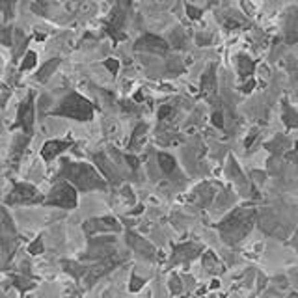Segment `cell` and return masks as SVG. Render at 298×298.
<instances>
[{
    "mask_svg": "<svg viewBox=\"0 0 298 298\" xmlns=\"http://www.w3.org/2000/svg\"><path fill=\"white\" fill-rule=\"evenodd\" d=\"M17 125H21L26 134L32 132V127H34V101H32V95L28 97L23 105L19 107V112H17Z\"/></svg>",
    "mask_w": 298,
    "mask_h": 298,
    "instance_id": "cell-6",
    "label": "cell"
},
{
    "mask_svg": "<svg viewBox=\"0 0 298 298\" xmlns=\"http://www.w3.org/2000/svg\"><path fill=\"white\" fill-rule=\"evenodd\" d=\"M95 162L99 164L101 172L105 173V177H107L108 181H114V179H116V173H114V170H110V166H108V162H107V158H103V155H95Z\"/></svg>",
    "mask_w": 298,
    "mask_h": 298,
    "instance_id": "cell-18",
    "label": "cell"
},
{
    "mask_svg": "<svg viewBox=\"0 0 298 298\" xmlns=\"http://www.w3.org/2000/svg\"><path fill=\"white\" fill-rule=\"evenodd\" d=\"M170 114H172V107H162L160 108V112H158V118L164 119V118H168Z\"/></svg>",
    "mask_w": 298,
    "mask_h": 298,
    "instance_id": "cell-25",
    "label": "cell"
},
{
    "mask_svg": "<svg viewBox=\"0 0 298 298\" xmlns=\"http://www.w3.org/2000/svg\"><path fill=\"white\" fill-rule=\"evenodd\" d=\"M69 145H71V142H63V140H50V142H47L43 147H41V157H43L45 160H52V158L58 155V153L65 151Z\"/></svg>",
    "mask_w": 298,
    "mask_h": 298,
    "instance_id": "cell-9",
    "label": "cell"
},
{
    "mask_svg": "<svg viewBox=\"0 0 298 298\" xmlns=\"http://www.w3.org/2000/svg\"><path fill=\"white\" fill-rule=\"evenodd\" d=\"M88 233H95V231H116L119 229V224L114 218H95L84 224Z\"/></svg>",
    "mask_w": 298,
    "mask_h": 298,
    "instance_id": "cell-8",
    "label": "cell"
},
{
    "mask_svg": "<svg viewBox=\"0 0 298 298\" xmlns=\"http://www.w3.org/2000/svg\"><path fill=\"white\" fill-rule=\"evenodd\" d=\"M63 265H65V268H67V272L71 276H75L77 280L78 278H82L86 272H90L86 267H82V265H78V263H69V261H63Z\"/></svg>",
    "mask_w": 298,
    "mask_h": 298,
    "instance_id": "cell-17",
    "label": "cell"
},
{
    "mask_svg": "<svg viewBox=\"0 0 298 298\" xmlns=\"http://www.w3.org/2000/svg\"><path fill=\"white\" fill-rule=\"evenodd\" d=\"M136 48H140V50H151V52H158V54H164V52L168 50V45H166V41H162L160 37L149 34V36H143L142 39L136 43Z\"/></svg>",
    "mask_w": 298,
    "mask_h": 298,
    "instance_id": "cell-7",
    "label": "cell"
},
{
    "mask_svg": "<svg viewBox=\"0 0 298 298\" xmlns=\"http://www.w3.org/2000/svg\"><path fill=\"white\" fill-rule=\"evenodd\" d=\"M283 121L287 127H298V114L287 103L283 105Z\"/></svg>",
    "mask_w": 298,
    "mask_h": 298,
    "instance_id": "cell-16",
    "label": "cell"
},
{
    "mask_svg": "<svg viewBox=\"0 0 298 298\" xmlns=\"http://www.w3.org/2000/svg\"><path fill=\"white\" fill-rule=\"evenodd\" d=\"M213 123H215L216 127H220V129L224 127V121H222V114H220V112H215V114H213Z\"/></svg>",
    "mask_w": 298,
    "mask_h": 298,
    "instance_id": "cell-23",
    "label": "cell"
},
{
    "mask_svg": "<svg viewBox=\"0 0 298 298\" xmlns=\"http://www.w3.org/2000/svg\"><path fill=\"white\" fill-rule=\"evenodd\" d=\"M202 251L200 246H196V244H192V242H187V244H181L175 248V253H173V257H181V259H192V257H196L198 253Z\"/></svg>",
    "mask_w": 298,
    "mask_h": 298,
    "instance_id": "cell-11",
    "label": "cell"
},
{
    "mask_svg": "<svg viewBox=\"0 0 298 298\" xmlns=\"http://www.w3.org/2000/svg\"><path fill=\"white\" fill-rule=\"evenodd\" d=\"M62 175L67 177L71 183H75L80 190H95V188H105L107 183L95 173V170L88 164H71V162H63Z\"/></svg>",
    "mask_w": 298,
    "mask_h": 298,
    "instance_id": "cell-2",
    "label": "cell"
},
{
    "mask_svg": "<svg viewBox=\"0 0 298 298\" xmlns=\"http://www.w3.org/2000/svg\"><path fill=\"white\" fill-rule=\"evenodd\" d=\"M13 285L19 287V291H28L34 287V282H30V278H21V276H15L13 278Z\"/></svg>",
    "mask_w": 298,
    "mask_h": 298,
    "instance_id": "cell-20",
    "label": "cell"
},
{
    "mask_svg": "<svg viewBox=\"0 0 298 298\" xmlns=\"http://www.w3.org/2000/svg\"><path fill=\"white\" fill-rule=\"evenodd\" d=\"M142 285H143V282L140 280V278H132L131 280V291H138Z\"/></svg>",
    "mask_w": 298,
    "mask_h": 298,
    "instance_id": "cell-24",
    "label": "cell"
},
{
    "mask_svg": "<svg viewBox=\"0 0 298 298\" xmlns=\"http://www.w3.org/2000/svg\"><path fill=\"white\" fill-rule=\"evenodd\" d=\"M36 60H37L36 52H26L23 65H21V69H23V71H28V69H32V67L36 65Z\"/></svg>",
    "mask_w": 298,
    "mask_h": 298,
    "instance_id": "cell-21",
    "label": "cell"
},
{
    "mask_svg": "<svg viewBox=\"0 0 298 298\" xmlns=\"http://www.w3.org/2000/svg\"><path fill=\"white\" fill-rule=\"evenodd\" d=\"M28 251H30L32 255H37V253H41V251H43V240H41V237H37L34 242H30Z\"/></svg>",
    "mask_w": 298,
    "mask_h": 298,
    "instance_id": "cell-22",
    "label": "cell"
},
{
    "mask_svg": "<svg viewBox=\"0 0 298 298\" xmlns=\"http://www.w3.org/2000/svg\"><path fill=\"white\" fill-rule=\"evenodd\" d=\"M298 41V12L289 15L287 19V43Z\"/></svg>",
    "mask_w": 298,
    "mask_h": 298,
    "instance_id": "cell-12",
    "label": "cell"
},
{
    "mask_svg": "<svg viewBox=\"0 0 298 298\" xmlns=\"http://www.w3.org/2000/svg\"><path fill=\"white\" fill-rule=\"evenodd\" d=\"M253 220H255V211L237 209L235 213L227 216L222 224H218V229L222 231V237L229 240V244H235L250 231Z\"/></svg>",
    "mask_w": 298,
    "mask_h": 298,
    "instance_id": "cell-1",
    "label": "cell"
},
{
    "mask_svg": "<svg viewBox=\"0 0 298 298\" xmlns=\"http://www.w3.org/2000/svg\"><path fill=\"white\" fill-rule=\"evenodd\" d=\"M58 63H60V60H52V62H48L47 65H45V67H43V69L39 71L37 78H39V80H47L48 77H50V73L54 71L56 67H58Z\"/></svg>",
    "mask_w": 298,
    "mask_h": 298,
    "instance_id": "cell-19",
    "label": "cell"
},
{
    "mask_svg": "<svg viewBox=\"0 0 298 298\" xmlns=\"http://www.w3.org/2000/svg\"><path fill=\"white\" fill-rule=\"evenodd\" d=\"M289 298H298V295H297V293H295V295H291V297H289Z\"/></svg>",
    "mask_w": 298,
    "mask_h": 298,
    "instance_id": "cell-29",
    "label": "cell"
},
{
    "mask_svg": "<svg viewBox=\"0 0 298 298\" xmlns=\"http://www.w3.org/2000/svg\"><path fill=\"white\" fill-rule=\"evenodd\" d=\"M285 158H289V160H293L295 164H298V149H295V151H289V153H285Z\"/></svg>",
    "mask_w": 298,
    "mask_h": 298,
    "instance_id": "cell-26",
    "label": "cell"
},
{
    "mask_svg": "<svg viewBox=\"0 0 298 298\" xmlns=\"http://www.w3.org/2000/svg\"><path fill=\"white\" fill-rule=\"evenodd\" d=\"M158 164H160L162 172L166 175H170L175 170V160H173V157H170L168 153H158Z\"/></svg>",
    "mask_w": 298,
    "mask_h": 298,
    "instance_id": "cell-14",
    "label": "cell"
},
{
    "mask_svg": "<svg viewBox=\"0 0 298 298\" xmlns=\"http://www.w3.org/2000/svg\"><path fill=\"white\" fill-rule=\"evenodd\" d=\"M118 65H119V63L116 62V60H107V67H108V69H110L112 73L118 71Z\"/></svg>",
    "mask_w": 298,
    "mask_h": 298,
    "instance_id": "cell-27",
    "label": "cell"
},
{
    "mask_svg": "<svg viewBox=\"0 0 298 298\" xmlns=\"http://www.w3.org/2000/svg\"><path fill=\"white\" fill-rule=\"evenodd\" d=\"M56 116H67V118L78 119V121H88L94 116V107L88 99H84L78 94H69L62 101L58 110H54Z\"/></svg>",
    "mask_w": 298,
    "mask_h": 298,
    "instance_id": "cell-3",
    "label": "cell"
},
{
    "mask_svg": "<svg viewBox=\"0 0 298 298\" xmlns=\"http://www.w3.org/2000/svg\"><path fill=\"white\" fill-rule=\"evenodd\" d=\"M125 160H127V162H129V164H131V166L134 168V170H136V168H138V158H136V157H131V155H127V157H125Z\"/></svg>",
    "mask_w": 298,
    "mask_h": 298,
    "instance_id": "cell-28",
    "label": "cell"
},
{
    "mask_svg": "<svg viewBox=\"0 0 298 298\" xmlns=\"http://www.w3.org/2000/svg\"><path fill=\"white\" fill-rule=\"evenodd\" d=\"M43 202V196L37 192L28 183H17L13 187V190L8 196V203H15V205H24V203H39Z\"/></svg>",
    "mask_w": 298,
    "mask_h": 298,
    "instance_id": "cell-5",
    "label": "cell"
},
{
    "mask_svg": "<svg viewBox=\"0 0 298 298\" xmlns=\"http://www.w3.org/2000/svg\"><path fill=\"white\" fill-rule=\"evenodd\" d=\"M297 248H298V233H297Z\"/></svg>",
    "mask_w": 298,
    "mask_h": 298,
    "instance_id": "cell-30",
    "label": "cell"
},
{
    "mask_svg": "<svg viewBox=\"0 0 298 298\" xmlns=\"http://www.w3.org/2000/svg\"><path fill=\"white\" fill-rule=\"evenodd\" d=\"M47 205L62 207V209H73L77 207V190L69 183H58L45 200Z\"/></svg>",
    "mask_w": 298,
    "mask_h": 298,
    "instance_id": "cell-4",
    "label": "cell"
},
{
    "mask_svg": "<svg viewBox=\"0 0 298 298\" xmlns=\"http://www.w3.org/2000/svg\"><path fill=\"white\" fill-rule=\"evenodd\" d=\"M127 240H129V244H131L134 250L140 251V253L145 255V257H151V255L155 253L153 246H151L149 242H145L143 238H140L138 235H134V233H127Z\"/></svg>",
    "mask_w": 298,
    "mask_h": 298,
    "instance_id": "cell-10",
    "label": "cell"
},
{
    "mask_svg": "<svg viewBox=\"0 0 298 298\" xmlns=\"http://www.w3.org/2000/svg\"><path fill=\"white\" fill-rule=\"evenodd\" d=\"M238 73H240L242 78L250 77L253 73V62L250 58H246V56H238Z\"/></svg>",
    "mask_w": 298,
    "mask_h": 298,
    "instance_id": "cell-15",
    "label": "cell"
},
{
    "mask_svg": "<svg viewBox=\"0 0 298 298\" xmlns=\"http://www.w3.org/2000/svg\"><path fill=\"white\" fill-rule=\"evenodd\" d=\"M202 92L205 94V95L215 92V67H211L209 71L203 75V78H202Z\"/></svg>",
    "mask_w": 298,
    "mask_h": 298,
    "instance_id": "cell-13",
    "label": "cell"
}]
</instances>
